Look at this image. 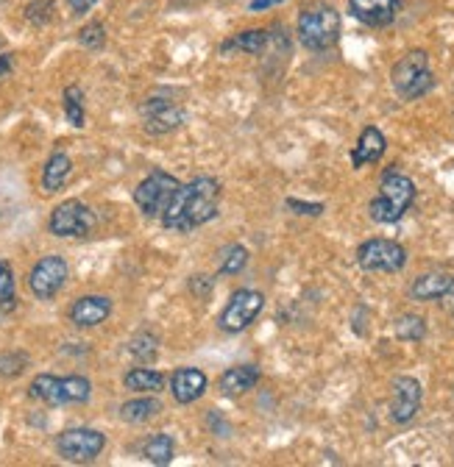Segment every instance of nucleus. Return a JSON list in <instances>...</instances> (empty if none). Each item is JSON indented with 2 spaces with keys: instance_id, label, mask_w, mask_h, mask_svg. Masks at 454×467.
I'll return each instance as SVG.
<instances>
[{
  "instance_id": "1",
  "label": "nucleus",
  "mask_w": 454,
  "mask_h": 467,
  "mask_svg": "<svg viewBox=\"0 0 454 467\" xmlns=\"http://www.w3.org/2000/svg\"><path fill=\"white\" fill-rule=\"evenodd\" d=\"M218 198H220V184L210 175H198L190 184H182L162 215L165 228L193 231L210 223L218 215Z\"/></svg>"
},
{
  "instance_id": "2",
  "label": "nucleus",
  "mask_w": 454,
  "mask_h": 467,
  "mask_svg": "<svg viewBox=\"0 0 454 467\" xmlns=\"http://www.w3.org/2000/svg\"><path fill=\"white\" fill-rule=\"evenodd\" d=\"M415 200V184L401 173H388L382 178L380 195L371 200V217L376 223H398Z\"/></svg>"
},
{
  "instance_id": "3",
  "label": "nucleus",
  "mask_w": 454,
  "mask_h": 467,
  "mask_svg": "<svg viewBox=\"0 0 454 467\" xmlns=\"http://www.w3.org/2000/svg\"><path fill=\"white\" fill-rule=\"evenodd\" d=\"M340 37V14L326 6L315 4L298 14V39L307 50H330Z\"/></svg>"
},
{
  "instance_id": "4",
  "label": "nucleus",
  "mask_w": 454,
  "mask_h": 467,
  "mask_svg": "<svg viewBox=\"0 0 454 467\" xmlns=\"http://www.w3.org/2000/svg\"><path fill=\"white\" fill-rule=\"evenodd\" d=\"M390 84L405 100H415L426 95L435 84L433 70H430V56H426L424 50H413V54L401 56L390 70Z\"/></svg>"
},
{
  "instance_id": "5",
  "label": "nucleus",
  "mask_w": 454,
  "mask_h": 467,
  "mask_svg": "<svg viewBox=\"0 0 454 467\" xmlns=\"http://www.w3.org/2000/svg\"><path fill=\"white\" fill-rule=\"evenodd\" d=\"M179 178H173L165 170H154L145 181H140V187L134 190V203L140 206V212L145 217H162L165 209L170 206L173 195L179 192Z\"/></svg>"
},
{
  "instance_id": "6",
  "label": "nucleus",
  "mask_w": 454,
  "mask_h": 467,
  "mask_svg": "<svg viewBox=\"0 0 454 467\" xmlns=\"http://www.w3.org/2000/svg\"><path fill=\"white\" fill-rule=\"evenodd\" d=\"M47 228L54 237H87V234L95 228V212L84 200L70 198L50 212Z\"/></svg>"
},
{
  "instance_id": "7",
  "label": "nucleus",
  "mask_w": 454,
  "mask_h": 467,
  "mask_svg": "<svg viewBox=\"0 0 454 467\" xmlns=\"http://www.w3.org/2000/svg\"><path fill=\"white\" fill-rule=\"evenodd\" d=\"M357 265L368 273H398L407 265V250L393 240H368L357 248Z\"/></svg>"
},
{
  "instance_id": "8",
  "label": "nucleus",
  "mask_w": 454,
  "mask_h": 467,
  "mask_svg": "<svg viewBox=\"0 0 454 467\" xmlns=\"http://www.w3.org/2000/svg\"><path fill=\"white\" fill-rule=\"evenodd\" d=\"M265 306V295L257 293V290H237L232 295V301L226 303V309L220 311V320L218 326L226 331V334H237V331H245L251 323L260 318V311Z\"/></svg>"
},
{
  "instance_id": "9",
  "label": "nucleus",
  "mask_w": 454,
  "mask_h": 467,
  "mask_svg": "<svg viewBox=\"0 0 454 467\" xmlns=\"http://www.w3.org/2000/svg\"><path fill=\"white\" fill-rule=\"evenodd\" d=\"M107 448V437L95 429H67L56 437V451L67 462H92Z\"/></svg>"
},
{
  "instance_id": "10",
  "label": "nucleus",
  "mask_w": 454,
  "mask_h": 467,
  "mask_svg": "<svg viewBox=\"0 0 454 467\" xmlns=\"http://www.w3.org/2000/svg\"><path fill=\"white\" fill-rule=\"evenodd\" d=\"M67 281V262L62 256H45L31 267L29 273V287L39 301H50Z\"/></svg>"
},
{
  "instance_id": "11",
  "label": "nucleus",
  "mask_w": 454,
  "mask_h": 467,
  "mask_svg": "<svg viewBox=\"0 0 454 467\" xmlns=\"http://www.w3.org/2000/svg\"><path fill=\"white\" fill-rule=\"evenodd\" d=\"M142 125H145V132L148 134H170L176 132L179 125H184L187 120V112L182 106H176L173 100H165V98H150L145 100L142 106Z\"/></svg>"
},
{
  "instance_id": "12",
  "label": "nucleus",
  "mask_w": 454,
  "mask_h": 467,
  "mask_svg": "<svg viewBox=\"0 0 454 467\" xmlns=\"http://www.w3.org/2000/svg\"><path fill=\"white\" fill-rule=\"evenodd\" d=\"M421 409V384L410 376L393 381V401H390V420L410 423Z\"/></svg>"
},
{
  "instance_id": "13",
  "label": "nucleus",
  "mask_w": 454,
  "mask_h": 467,
  "mask_svg": "<svg viewBox=\"0 0 454 467\" xmlns=\"http://www.w3.org/2000/svg\"><path fill=\"white\" fill-rule=\"evenodd\" d=\"M398 0H348V14L368 29H385L398 14Z\"/></svg>"
},
{
  "instance_id": "14",
  "label": "nucleus",
  "mask_w": 454,
  "mask_h": 467,
  "mask_svg": "<svg viewBox=\"0 0 454 467\" xmlns=\"http://www.w3.org/2000/svg\"><path fill=\"white\" fill-rule=\"evenodd\" d=\"M112 315V301L104 295H84L70 306V320L79 328H95Z\"/></svg>"
},
{
  "instance_id": "15",
  "label": "nucleus",
  "mask_w": 454,
  "mask_h": 467,
  "mask_svg": "<svg viewBox=\"0 0 454 467\" xmlns=\"http://www.w3.org/2000/svg\"><path fill=\"white\" fill-rule=\"evenodd\" d=\"M170 393L179 403H193L207 393V376L198 368H179L170 376Z\"/></svg>"
},
{
  "instance_id": "16",
  "label": "nucleus",
  "mask_w": 454,
  "mask_h": 467,
  "mask_svg": "<svg viewBox=\"0 0 454 467\" xmlns=\"http://www.w3.org/2000/svg\"><path fill=\"white\" fill-rule=\"evenodd\" d=\"M385 148H388L385 134L380 132V128L368 125V128H363V134L357 140V148L351 150V165L363 167V165H371V162H380Z\"/></svg>"
},
{
  "instance_id": "17",
  "label": "nucleus",
  "mask_w": 454,
  "mask_h": 467,
  "mask_svg": "<svg viewBox=\"0 0 454 467\" xmlns=\"http://www.w3.org/2000/svg\"><path fill=\"white\" fill-rule=\"evenodd\" d=\"M257 381H260V368H254V365H237V368H229V370L220 376L218 386H220V393L226 398H237V395L248 393V389H254Z\"/></svg>"
},
{
  "instance_id": "18",
  "label": "nucleus",
  "mask_w": 454,
  "mask_h": 467,
  "mask_svg": "<svg viewBox=\"0 0 454 467\" xmlns=\"http://www.w3.org/2000/svg\"><path fill=\"white\" fill-rule=\"evenodd\" d=\"M413 298L415 301H441L454 293V276L449 273H424L413 284Z\"/></svg>"
},
{
  "instance_id": "19",
  "label": "nucleus",
  "mask_w": 454,
  "mask_h": 467,
  "mask_svg": "<svg viewBox=\"0 0 454 467\" xmlns=\"http://www.w3.org/2000/svg\"><path fill=\"white\" fill-rule=\"evenodd\" d=\"M70 173H73L70 156L64 150L50 153V159L45 162V170H42V190L45 192H59L67 184Z\"/></svg>"
},
{
  "instance_id": "20",
  "label": "nucleus",
  "mask_w": 454,
  "mask_h": 467,
  "mask_svg": "<svg viewBox=\"0 0 454 467\" xmlns=\"http://www.w3.org/2000/svg\"><path fill=\"white\" fill-rule=\"evenodd\" d=\"M29 395L34 401H42L47 406H64V398H62V378L59 376H50V373H42L31 381L29 386Z\"/></svg>"
},
{
  "instance_id": "21",
  "label": "nucleus",
  "mask_w": 454,
  "mask_h": 467,
  "mask_svg": "<svg viewBox=\"0 0 454 467\" xmlns=\"http://www.w3.org/2000/svg\"><path fill=\"white\" fill-rule=\"evenodd\" d=\"M159 412H162V401H157V398H134V401H125L120 406V418L125 423H148V420H154Z\"/></svg>"
},
{
  "instance_id": "22",
  "label": "nucleus",
  "mask_w": 454,
  "mask_h": 467,
  "mask_svg": "<svg viewBox=\"0 0 454 467\" xmlns=\"http://www.w3.org/2000/svg\"><path fill=\"white\" fill-rule=\"evenodd\" d=\"M123 384L134 389V393H159L162 384H165V376L154 368H134L125 373Z\"/></svg>"
},
{
  "instance_id": "23",
  "label": "nucleus",
  "mask_w": 454,
  "mask_h": 467,
  "mask_svg": "<svg viewBox=\"0 0 454 467\" xmlns=\"http://www.w3.org/2000/svg\"><path fill=\"white\" fill-rule=\"evenodd\" d=\"M270 34L265 29H248L237 37H232L229 42H223V50H243V54H251V56H257L265 50Z\"/></svg>"
},
{
  "instance_id": "24",
  "label": "nucleus",
  "mask_w": 454,
  "mask_h": 467,
  "mask_svg": "<svg viewBox=\"0 0 454 467\" xmlns=\"http://www.w3.org/2000/svg\"><path fill=\"white\" fill-rule=\"evenodd\" d=\"M173 454H176V446H173V437H167V434H154L142 446V456L150 464H170Z\"/></svg>"
},
{
  "instance_id": "25",
  "label": "nucleus",
  "mask_w": 454,
  "mask_h": 467,
  "mask_svg": "<svg viewBox=\"0 0 454 467\" xmlns=\"http://www.w3.org/2000/svg\"><path fill=\"white\" fill-rule=\"evenodd\" d=\"M92 395V384L84 376H64L62 378V398L64 403H87Z\"/></svg>"
},
{
  "instance_id": "26",
  "label": "nucleus",
  "mask_w": 454,
  "mask_h": 467,
  "mask_svg": "<svg viewBox=\"0 0 454 467\" xmlns=\"http://www.w3.org/2000/svg\"><path fill=\"white\" fill-rule=\"evenodd\" d=\"M157 351H159V340H157V334H150V331H140L129 343V353L137 361H154Z\"/></svg>"
},
{
  "instance_id": "27",
  "label": "nucleus",
  "mask_w": 454,
  "mask_h": 467,
  "mask_svg": "<svg viewBox=\"0 0 454 467\" xmlns=\"http://www.w3.org/2000/svg\"><path fill=\"white\" fill-rule=\"evenodd\" d=\"M64 115H67L70 125H75V128L84 125V92L75 84L64 89Z\"/></svg>"
},
{
  "instance_id": "28",
  "label": "nucleus",
  "mask_w": 454,
  "mask_h": 467,
  "mask_svg": "<svg viewBox=\"0 0 454 467\" xmlns=\"http://www.w3.org/2000/svg\"><path fill=\"white\" fill-rule=\"evenodd\" d=\"M424 334H426V323L418 315H405V318L396 320V336L398 340L418 343V340H424Z\"/></svg>"
},
{
  "instance_id": "29",
  "label": "nucleus",
  "mask_w": 454,
  "mask_h": 467,
  "mask_svg": "<svg viewBox=\"0 0 454 467\" xmlns=\"http://www.w3.org/2000/svg\"><path fill=\"white\" fill-rule=\"evenodd\" d=\"M14 306H17L14 273L6 262H0V311H12Z\"/></svg>"
},
{
  "instance_id": "30",
  "label": "nucleus",
  "mask_w": 454,
  "mask_h": 467,
  "mask_svg": "<svg viewBox=\"0 0 454 467\" xmlns=\"http://www.w3.org/2000/svg\"><path fill=\"white\" fill-rule=\"evenodd\" d=\"M54 12H56L54 0H31V4L22 9L25 20H29L31 25H39V29L54 20Z\"/></svg>"
},
{
  "instance_id": "31",
  "label": "nucleus",
  "mask_w": 454,
  "mask_h": 467,
  "mask_svg": "<svg viewBox=\"0 0 454 467\" xmlns=\"http://www.w3.org/2000/svg\"><path fill=\"white\" fill-rule=\"evenodd\" d=\"M245 265H248V250L243 245H232L229 250H226L223 262H220V273L223 276H237V273L245 270Z\"/></svg>"
},
{
  "instance_id": "32",
  "label": "nucleus",
  "mask_w": 454,
  "mask_h": 467,
  "mask_svg": "<svg viewBox=\"0 0 454 467\" xmlns=\"http://www.w3.org/2000/svg\"><path fill=\"white\" fill-rule=\"evenodd\" d=\"M25 368H29V356L25 353H14V351L0 353V376L12 378V376H20Z\"/></svg>"
},
{
  "instance_id": "33",
  "label": "nucleus",
  "mask_w": 454,
  "mask_h": 467,
  "mask_svg": "<svg viewBox=\"0 0 454 467\" xmlns=\"http://www.w3.org/2000/svg\"><path fill=\"white\" fill-rule=\"evenodd\" d=\"M79 42L90 50H98V47H104L107 42V29L100 22H87L84 29L79 31Z\"/></svg>"
},
{
  "instance_id": "34",
  "label": "nucleus",
  "mask_w": 454,
  "mask_h": 467,
  "mask_svg": "<svg viewBox=\"0 0 454 467\" xmlns=\"http://www.w3.org/2000/svg\"><path fill=\"white\" fill-rule=\"evenodd\" d=\"M212 287H215V278L212 276H193L190 278V290L198 298H207L212 293Z\"/></svg>"
},
{
  "instance_id": "35",
  "label": "nucleus",
  "mask_w": 454,
  "mask_h": 467,
  "mask_svg": "<svg viewBox=\"0 0 454 467\" xmlns=\"http://www.w3.org/2000/svg\"><path fill=\"white\" fill-rule=\"evenodd\" d=\"M287 209H296L298 215H321L323 206H321V203H301V200L290 198V200H287Z\"/></svg>"
},
{
  "instance_id": "36",
  "label": "nucleus",
  "mask_w": 454,
  "mask_h": 467,
  "mask_svg": "<svg viewBox=\"0 0 454 467\" xmlns=\"http://www.w3.org/2000/svg\"><path fill=\"white\" fill-rule=\"evenodd\" d=\"M67 4H70V9H73L75 14H87V12L98 4V0H67Z\"/></svg>"
},
{
  "instance_id": "37",
  "label": "nucleus",
  "mask_w": 454,
  "mask_h": 467,
  "mask_svg": "<svg viewBox=\"0 0 454 467\" xmlns=\"http://www.w3.org/2000/svg\"><path fill=\"white\" fill-rule=\"evenodd\" d=\"M12 54H4V56H0V78H6L9 72H12Z\"/></svg>"
},
{
  "instance_id": "38",
  "label": "nucleus",
  "mask_w": 454,
  "mask_h": 467,
  "mask_svg": "<svg viewBox=\"0 0 454 467\" xmlns=\"http://www.w3.org/2000/svg\"><path fill=\"white\" fill-rule=\"evenodd\" d=\"M265 6H270V0H251V9H265Z\"/></svg>"
},
{
  "instance_id": "39",
  "label": "nucleus",
  "mask_w": 454,
  "mask_h": 467,
  "mask_svg": "<svg viewBox=\"0 0 454 467\" xmlns=\"http://www.w3.org/2000/svg\"><path fill=\"white\" fill-rule=\"evenodd\" d=\"M270 4H279V0H270Z\"/></svg>"
},
{
  "instance_id": "40",
  "label": "nucleus",
  "mask_w": 454,
  "mask_h": 467,
  "mask_svg": "<svg viewBox=\"0 0 454 467\" xmlns=\"http://www.w3.org/2000/svg\"><path fill=\"white\" fill-rule=\"evenodd\" d=\"M0 4H6V0H0Z\"/></svg>"
}]
</instances>
